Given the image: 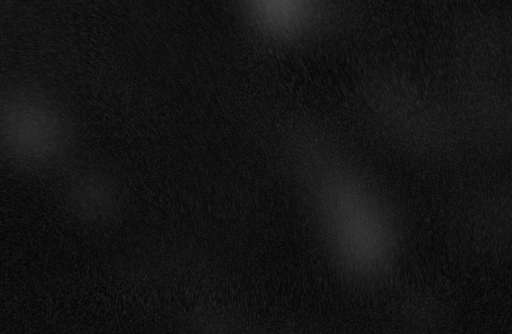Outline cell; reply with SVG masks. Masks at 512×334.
Returning a JSON list of instances; mask_svg holds the SVG:
<instances>
[{"label": "cell", "instance_id": "cell-1", "mask_svg": "<svg viewBox=\"0 0 512 334\" xmlns=\"http://www.w3.org/2000/svg\"><path fill=\"white\" fill-rule=\"evenodd\" d=\"M68 122L54 103L38 94L14 92L0 101V141L26 163L55 159L66 148Z\"/></svg>", "mask_w": 512, "mask_h": 334}]
</instances>
